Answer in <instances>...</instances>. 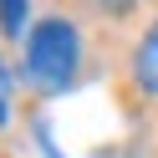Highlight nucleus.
<instances>
[{
    "instance_id": "nucleus-3",
    "label": "nucleus",
    "mask_w": 158,
    "mask_h": 158,
    "mask_svg": "<svg viewBox=\"0 0 158 158\" xmlns=\"http://www.w3.org/2000/svg\"><path fill=\"white\" fill-rule=\"evenodd\" d=\"M31 0H0V36H5V41H15L21 46L26 36H31Z\"/></svg>"
},
{
    "instance_id": "nucleus-2",
    "label": "nucleus",
    "mask_w": 158,
    "mask_h": 158,
    "mask_svg": "<svg viewBox=\"0 0 158 158\" xmlns=\"http://www.w3.org/2000/svg\"><path fill=\"white\" fill-rule=\"evenodd\" d=\"M127 77H133V87L143 97H158V21L138 36L133 56H127Z\"/></svg>"
},
{
    "instance_id": "nucleus-5",
    "label": "nucleus",
    "mask_w": 158,
    "mask_h": 158,
    "mask_svg": "<svg viewBox=\"0 0 158 158\" xmlns=\"http://www.w3.org/2000/svg\"><path fill=\"white\" fill-rule=\"evenodd\" d=\"M36 138H41V148H46V158H61V148L51 143V117H36Z\"/></svg>"
},
{
    "instance_id": "nucleus-1",
    "label": "nucleus",
    "mask_w": 158,
    "mask_h": 158,
    "mask_svg": "<svg viewBox=\"0 0 158 158\" xmlns=\"http://www.w3.org/2000/svg\"><path fill=\"white\" fill-rule=\"evenodd\" d=\"M82 77V31L72 15H41L21 41V82L41 97H61Z\"/></svg>"
},
{
    "instance_id": "nucleus-6",
    "label": "nucleus",
    "mask_w": 158,
    "mask_h": 158,
    "mask_svg": "<svg viewBox=\"0 0 158 158\" xmlns=\"http://www.w3.org/2000/svg\"><path fill=\"white\" fill-rule=\"evenodd\" d=\"M92 5H102V10H133L138 0H92Z\"/></svg>"
},
{
    "instance_id": "nucleus-4",
    "label": "nucleus",
    "mask_w": 158,
    "mask_h": 158,
    "mask_svg": "<svg viewBox=\"0 0 158 158\" xmlns=\"http://www.w3.org/2000/svg\"><path fill=\"white\" fill-rule=\"evenodd\" d=\"M10 87H15V72L0 61V127H10Z\"/></svg>"
}]
</instances>
